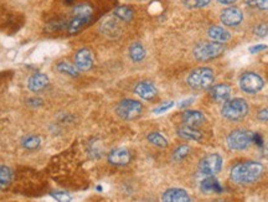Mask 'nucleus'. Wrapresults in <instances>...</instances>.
<instances>
[{
  "label": "nucleus",
  "instance_id": "obj_1",
  "mask_svg": "<svg viewBox=\"0 0 268 202\" xmlns=\"http://www.w3.org/2000/svg\"><path fill=\"white\" fill-rule=\"evenodd\" d=\"M263 165L257 162H244L235 165L231 170V178L240 185H249L258 180L263 174Z\"/></svg>",
  "mask_w": 268,
  "mask_h": 202
},
{
  "label": "nucleus",
  "instance_id": "obj_2",
  "mask_svg": "<svg viewBox=\"0 0 268 202\" xmlns=\"http://www.w3.org/2000/svg\"><path fill=\"white\" fill-rule=\"evenodd\" d=\"M93 9L90 4L87 2H82V4L76 5L72 12V18L66 22V30L70 34L79 32L92 20Z\"/></svg>",
  "mask_w": 268,
  "mask_h": 202
},
{
  "label": "nucleus",
  "instance_id": "obj_3",
  "mask_svg": "<svg viewBox=\"0 0 268 202\" xmlns=\"http://www.w3.org/2000/svg\"><path fill=\"white\" fill-rule=\"evenodd\" d=\"M221 114L231 122H240L248 114V104L243 98H233L223 103Z\"/></svg>",
  "mask_w": 268,
  "mask_h": 202
},
{
  "label": "nucleus",
  "instance_id": "obj_4",
  "mask_svg": "<svg viewBox=\"0 0 268 202\" xmlns=\"http://www.w3.org/2000/svg\"><path fill=\"white\" fill-rule=\"evenodd\" d=\"M214 71L209 67H200V68L194 70L190 72L188 76V84L194 90H206V88L211 87L214 84Z\"/></svg>",
  "mask_w": 268,
  "mask_h": 202
},
{
  "label": "nucleus",
  "instance_id": "obj_5",
  "mask_svg": "<svg viewBox=\"0 0 268 202\" xmlns=\"http://www.w3.org/2000/svg\"><path fill=\"white\" fill-rule=\"evenodd\" d=\"M225 50L222 42H204L194 48V56L197 61H210L221 55Z\"/></svg>",
  "mask_w": 268,
  "mask_h": 202
},
{
  "label": "nucleus",
  "instance_id": "obj_6",
  "mask_svg": "<svg viewBox=\"0 0 268 202\" xmlns=\"http://www.w3.org/2000/svg\"><path fill=\"white\" fill-rule=\"evenodd\" d=\"M254 133L244 129H236L227 136V146L232 150H244L253 143Z\"/></svg>",
  "mask_w": 268,
  "mask_h": 202
},
{
  "label": "nucleus",
  "instance_id": "obj_7",
  "mask_svg": "<svg viewBox=\"0 0 268 202\" xmlns=\"http://www.w3.org/2000/svg\"><path fill=\"white\" fill-rule=\"evenodd\" d=\"M116 112L124 120H134L142 114L143 104L135 100H123L117 104Z\"/></svg>",
  "mask_w": 268,
  "mask_h": 202
},
{
  "label": "nucleus",
  "instance_id": "obj_8",
  "mask_svg": "<svg viewBox=\"0 0 268 202\" xmlns=\"http://www.w3.org/2000/svg\"><path fill=\"white\" fill-rule=\"evenodd\" d=\"M241 90L248 94H256L264 86V81L259 74L254 72H244L240 76L238 80Z\"/></svg>",
  "mask_w": 268,
  "mask_h": 202
},
{
  "label": "nucleus",
  "instance_id": "obj_9",
  "mask_svg": "<svg viewBox=\"0 0 268 202\" xmlns=\"http://www.w3.org/2000/svg\"><path fill=\"white\" fill-rule=\"evenodd\" d=\"M222 169V158L218 154H209L199 162V172L205 176H215Z\"/></svg>",
  "mask_w": 268,
  "mask_h": 202
},
{
  "label": "nucleus",
  "instance_id": "obj_10",
  "mask_svg": "<svg viewBox=\"0 0 268 202\" xmlns=\"http://www.w3.org/2000/svg\"><path fill=\"white\" fill-rule=\"evenodd\" d=\"M220 19L226 26H237L243 20V14L237 8H227V9L222 10Z\"/></svg>",
  "mask_w": 268,
  "mask_h": 202
},
{
  "label": "nucleus",
  "instance_id": "obj_11",
  "mask_svg": "<svg viewBox=\"0 0 268 202\" xmlns=\"http://www.w3.org/2000/svg\"><path fill=\"white\" fill-rule=\"evenodd\" d=\"M135 94L139 96L142 100H154L158 96V90L152 82L149 81H143L139 82L134 88Z\"/></svg>",
  "mask_w": 268,
  "mask_h": 202
},
{
  "label": "nucleus",
  "instance_id": "obj_12",
  "mask_svg": "<svg viewBox=\"0 0 268 202\" xmlns=\"http://www.w3.org/2000/svg\"><path fill=\"white\" fill-rule=\"evenodd\" d=\"M131 159V152L128 149H124V148H118V149L112 150L108 155L109 164L116 165V166H124V165L129 164Z\"/></svg>",
  "mask_w": 268,
  "mask_h": 202
},
{
  "label": "nucleus",
  "instance_id": "obj_13",
  "mask_svg": "<svg viewBox=\"0 0 268 202\" xmlns=\"http://www.w3.org/2000/svg\"><path fill=\"white\" fill-rule=\"evenodd\" d=\"M75 66L79 71H88L93 66V54L88 48H81L75 56Z\"/></svg>",
  "mask_w": 268,
  "mask_h": 202
},
{
  "label": "nucleus",
  "instance_id": "obj_14",
  "mask_svg": "<svg viewBox=\"0 0 268 202\" xmlns=\"http://www.w3.org/2000/svg\"><path fill=\"white\" fill-rule=\"evenodd\" d=\"M161 202H191V198L184 188H168L161 196Z\"/></svg>",
  "mask_w": 268,
  "mask_h": 202
},
{
  "label": "nucleus",
  "instance_id": "obj_15",
  "mask_svg": "<svg viewBox=\"0 0 268 202\" xmlns=\"http://www.w3.org/2000/svg\"><path fill=\"white\" fill-rule=\"evenodd\" d=\"M49 84V77L45 74H34L28 80V88L31 92H40Z\"/></svg>",
  "mask_w": 268,
  "mask_h": 202
},
{
  "label": "nucleus",
  "instance_id": "obj_16",
  "mask_svg": "<svg viewBox=\"0 0 268 202\" xmlns=\"http://www.w3.org/2000/svg\"><path fill=\"white\" fill-rule=\"evenodd\" d=\"M210 96L215 102H226V100H230L231 87L225 84H216V86L210 88Z\"/></svg>",
  "mask_w": 268,
  "mask_h": 202
},
{
  "label": "nucleus",
  "instance_id": "obj_17",
  "mask_svg": "<svg viewBox=\"0 0 268 202\" xmlns=\"http://www.w3.org/2000/svg\"><path fill=\"white\" fill-rule=\"evenodd\" d=\"M183 122L185 123V126H192V128H196V126H201L205 122V116L204 113L200 112V110H185L183 113Z\"/></svg>",
  "mask_w": 268,
  "mask_h": 202
},
{
  "label": "nucleus",
  "instance_id": "obj_18",
  "mask_svg": "<svg viewBox=\"0 0 268 202\" xmlns=\"http://www.w3.org/2000/svg\"><path fill=\"white\" fill-rule=\"evenodd\" d=\"M176 133H178V136H180V138L186 139V140H194V142L202 140L201 132L196 128H192V126H180Z\"/></svg>",
  "mask_w": 268,
  "mask_h": 202
},
{
  "label": "nucleus",
  "instance_id": "obj_19",
  "mask_svg": "<svg viewBox=\"0 0 268 202\" xmlns=\"http://www.w3.org/2000/svg\"><path fill=\"white\" fill-rule=\"evenodd\" d=\"M200 188L204 194H212V192H221L222 188H221L220 182L215 176H206L204 180L200 182Z\"/></svg>",
  "mask_w": 268,
  "mask_h": 202
},
{
  "label": "nucleus",
  "instance_id": "obj_20",
  "mask_svg": "<svg viewBox=\"0 0 268 202\" xmlns=\"http://www.w3.org/2000/svg\"><path fill=\"white\" fill-rule=\"evenodd\" d=\"M207 34H209V36L212 40L217 41V42L223 44L231 38V34L226 29H223L222 26H211L207 31Z\"/></svg>",
  "mask_w": 268,
  "mask_h": 202
},
{
  "label": "nucleus",
  "instance_id": "obj_21",
  "mask_svg": "<svg viewBox=\"0 0 268 202\" xmlns=\"http://www.w3.org/2000/svg\"><path fill=\"white\" fill-rule=\"evenodd\" d=\"M147 56V51L143 48V45L140 42H134L132 44L131 48H129V58L132 61L134 62H140L145 58Z\"/></svg>",
  "mask_w": 268,
  "mask_h": 202
},
{
  "label": "nucleus",
  "instance_id": "obj_22",
  "mask_svg": "<svg viewBox=\"0 0 268 202\" xmlns=\"http://www.w3.org/2000/svg\"><path fill=\"white\" fill-rule=\"evenodd\" d=\"M13 172L10 168L0 165V190H4L12 184Z\"/></svg>",
  "mask_w": 268,
  "mask_h": 202
},
{
  "label": "nucleus",
  "instance_id": "obj_23",
  "mask_svg": "<svg viewBox=\"0 0 268 202\" xmlns=\"http://www.w3.org/2000/svg\"><path fill=\"white\" fill-rule=\"evenodd\" d=\"M56 68H57V71H60L61 74H69V76H72V77H76L80 74L79 68H77L75 64H71L70 62H66V61L60 62V64L56 66Z\"/></svg>",
  "mask_w": 268,
  "mask_h": 202
},
{
  "label": "nucleus",
  "instance_id": "obj_24",
  "mask_svg": "<svg viewBox=\"0 0 268 202\" xmlns=\"http://www.w3.org/2000/svg\"><path fill=\"white\" fill-rule=\"evenodd\" d=\"M114 15H116L119 20H123V22H128L133 19L134 12L129 6H119L114 10Z\"/></svg>",
  "mask_w": 268,
  "mask_h": 202
},
{
  "label": "nucleus",
  "instance_id": "obj_25",
  "mask_svg": "<svg viewBox=\"0 0 268 202\" xmlns=\"http://www.w3.org/2000/svg\"><path fill=\"white\" fill-rule=\"evenodd\" d=\"M22 144L27 150H36L40 148L41 139L36 136H27L23 138Z\"/></svg>",
  "mask_w": 268,
  "mask_h": 202
},
{
  "label": "nucleus",
  "instance_id": "obj_26",
  "mask_svg": "<svg viewBox=\"0 0 268 202\" xmlns=\"http://www.w3.org/2000/svg\"><path fill=\"white\" fill-rule=\"evenodd\" d=\"M147 139H148V142H149L150 144L155 145V146H158V148H166V146H168V142H166V139L164 138V136H161L160 133H157V132L148 134Z\"/></svg>",
  "mask_w": 268,
  "mask_h": 202
},
{
  "label": "nucleus",
  "instance_id": "obj_27",
  "mask_svg": "<svg viewBox=\"0 0 268 202\" xmlns=\"http://www.w3.org/2000/svg\"><path fill=\"white\" fill-rule=\"evenodd\" d=\"M189 154H190L189 145H180V146H178L175 150H174L173 158L175 162H181V160L185 159Z\"/></svg>",
  "mask_w": 268,
  "mask_h": 202
},
{
  "label": "nucleus",
  "instance_id": "obj_28",
  "mask_svg": "<svg viewBox=\"0 0 268 202\" xmlns=\"http://www.w3.org/2000/svg\"><path fill=\"white\" fill-rule=\"evenodd\" d=\"M211 0H184V5L189 9H201L210 5Z\"/></svg>",
  "mask_w": 268,
  "mask_h": 202
},
{
  "label": "nucleus",
  "instance_id": "obj_29",
  "mask_svg": "<svg viewBox=\"0 0 268 202\" xmlns=\"http://www.w3.org/2000/svg\"><path fill=\"white\" fill-rule=\"evenodd\" d=\"M249 6L259 10H268V0H244Z\"/></svg>",
  "mask_w": 268,
  "mask_h": 202
},
{
  "label": "nucleus",
  "instance_id": "obj_30",
  "mask_svg": "<svg viewBox=\"0 0 268 202\" xmlns=\"http://www.w3.org/2000/svg\"><path fill=\"white\" fill-rule=\"evenodd\" d=\"M51 196L56 200L57 202H71L72 198L70 194L65 192V191H57V192H53Z\"/></svg>",
  "mask_w": 268,
  "mask_h": 202
},
{
  "label": "nucleus",
  "instance_id": "obj_31",
  "mask_svg": "<svg viewBox=\"0 0 268 202\" xmlns=\"http://www.w3.org/2000/svg\"><path fill=\"white\" fill-rule=\"evenodd\" d=\"M254 34H256L257 36H259V38H263V36H266L268 34V26L264 24L257 25L256 29H254Z\"/></svg>",
  "mask_w": 268,
  "mask_h": 202
},
{
  "label": "nucleus",
  "instance_id": "obj_32",
  "mask_svg": "<svg viewBox=\"0 0 268 202\" xmlns=\"http://www.w3.org/2000/svg\"><path fill=\"white\" fill-rule=\"evenodd\" d=\"M173 106H174V102L164 103V104H161L158 108H155L154 113H155V114H160V113H164V112H166V110H170V108L173 107Z\"/></svg>",
  "mask_w": 268,
  "mask_h": 202
},
{
  "label": "nucleus",
  "instance_id": "obj_33",
  "mask_svg": "<svg viewBox=\"0 0 268 202\" xmlns=\"http://www.w3.org/2000/svg\"><path fill=\"white\" fill-rule=\"evenodd\" d=\"M257 118H258L259 122H268V107L259 110L258 114H257Z\"/></svg>",
  "mask_w": 268,
  "mask_h": 202
},
{
  "label": "nucleus",
  "instance_id": "obj_34",
  "mask_svg": "<svg viewBox=\"0 0 268 202\" xmlns=\"http://www.w3.org/2000/svg\"><path fill=\"white\" fill-rule=\"evenodd\" d=\"M266 48H267L266 45H254V46H252V48H249V52L257 54V52H259V51L266 50Z\"/></svg>",
  "mask_w": 268,
  "mask_h": 202
},
{
  "label": "nucleus",
  "instance_id": "obj_35",
  "mask_svg": "<svg viewBox=\"0 0 268 202\" xmlns=\"http://www.w3.org/2000/svg\"><path fill=\"white\" fill-rule=\"evenodd\" d=\"M192 100H192V98H190V100H183V102H181V103H179V107H180V108L188 107L189 104H191V103H192Z\"/></svg>",
  "mask_w": 268,
  "mask_h": 202
},
{
  "label": "nucleus",
  "instance_id": "obj_36",
  "mask_svg": "<svg viewBox=\"0 0 268 202\" xmlns=\"http://www.w3.org/2000/svg\"><path fill=\"white\" fill-rule=\"evenodd\" d=\"M236 2H237V0H217V2H220V4H223V5H230Z\"/></svg>",
  "mask_w": 268,
  "mask_h": 202
},
{
  "label": "nucleus",
  "instance_id": "obj_37",
  "mask_svg": "<svg viewBox=\"0 0 268 202\" xmlns=\"http://www.w3.org/2000/svg\"><path fill=\"white\" fill-rule=\"evenodd\" d=\"M214 202H226V201H223V200H216Z\"/></svg>",
  "mask_w": 268,
  "mask_h": 202
}]
</instances>
